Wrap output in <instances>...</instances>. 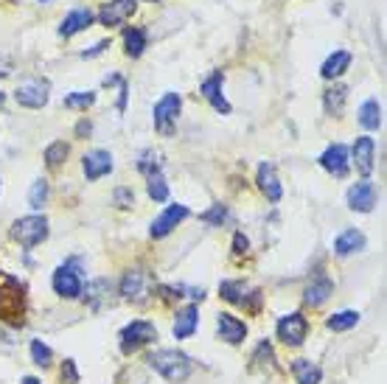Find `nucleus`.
<instances>
[{"label": "nucleus", "mask_w": 387, "mask_h": 384, "mask_svg": "<svg viewBox=\"0 0 387 384\" xmlns=\"http://www.w3.org/2000/svg\"><path fill=\"white\" fill-rule=\"evenodd\" d=\"M185 216H188V208H185V205H168V208L157 216L155 222H152V231H149L152 233V238H163V235H168V233L174 231Z\"/></svg>", "instance_id": "12"}, {"label": "nucleus", "mask_w": 387, "mask_h": 384, "mask_svg": "<svg viewBox=\"0 0 387 384\" xmlns=\"http://www.w3.org/2000/svg\"><path fill=\"white\" fill-rule=\"evenodd\" d=\"M40 3H48V0H40Z\"/></svg>", "instance_id": "44"}, {"label": "nucleus", "mask_w": 387, "mask_h": 384, "mask_svg": "<svg viewBox=\"0 0 387 384\" xmlns=\"http://www.w3.org/2000/svg\"><path fill=\"white\" fill-rule=\"evenodd\" d=\"M155 337H157V328L152 322L135 320V322H129V325L121 331V351H124V354H135L138 348L149 345Z\"/></svg>", "instance_id": "4"}, {"label": "nucleus", "mask_w": 387, "mask_h": 384, "mask_svg": "<svg viewBox=\"0 0 387 384\" xmlns=\"http://www.w3.org/2000/svg\"><path fill=\"white\" fill-rule=\"evenodd\" d=\"M331 292H334V284L328 278H317L306 286V303L309 306H323L331 298Z\"/></svg>", "instance_id": "22"}, {"label": "nucleus", "mask_w": 387, "mask_h": 384, "mask_svg": "<svg viewBox=\"0 0 387 384\" xmlns=\"http://www.w3.org/2000/svg\"><path fill=\"white\" fill-rule=\"evenodd\" d=\"M54 292L59 298H68V301H74V298L81 295V278H79L76 261H68V264H62L54 272Z\"/></svg>", "instance_id": "6"}, {"label": "nucleus", "mask_w": 387, "mask_h": 384, "mask_svg": "<svg viewBox=\"0 0 387 384\" xmlns=\"http://www.w3.org/2000/svg\"><path fill=\"white\" fill-rule=\"evenodd\" d=\"M320 165L334 177H345L348 168H351V152L342 144H331L325 152L320 154Z\"/></svg>", "instance_id": "8"}, {"label": "nucleus", "mask_w": 387, "mask_h": 384, "mask_svg": "<svg viewBox=\"0 0 387 384\" xmlns=\"http://www.w3.org/2000/svg\"><path fill=\"white\" fill-rule=\"evenodd\" d=\"M348 205H351V211L371 214L374 205H376V185H374L371 180H362V182L351 185V191H348Z\"/></svg>", "instance_id": "9"}, {"label": "nucleus", "mask_w": 387, "mask_h": 384, "mask_svg": "<svg viewBox=\"0 0 387 384\" xmlns=\"http://www.w3.org/2000/svg\"><path fill=\"white\" fill-rule=\"evenodd\" d=\"M81 168H84V177H87V180H98V177H104V174L112 171V154L104 152V149L87 152L84 154Z\"/></svg>", "instance_id": "13"}, {"label": "nucleus", "mask_w": 387, "mask_h": 384, "mask_svg": "<svg viewBox=\"0 0 387 384\" xmlns=\"http://www.w3.org/2000/svg\"><path fill=\"white\" fill-rule=\"evenodd\" d=\"M93 20H96V14H93V8H74L65 20H62V25H59V34L62 37H74L79 31H84V28H90L93 25Z\"/></svg>", "instance_id": "16"}, {"label": "nucleus", "mask_w": 387, "mask_h": 384, "mask_svg": "<svg viewBox=\"0 0 387 384\" xmlns=\"http://www.w3.org/2000/svg\"><path fill=\"white\" fill-rule=\"evenodd\" d=\"M62 382H65V384H79L76 362H74V359H68V362L62 365Z\"/></svg>", "instance_id": "38"}, {"label": "nucleus", "mask_w": 387, "mask_h": 384, "mask_svg": "<svg viewBox=\"0 0 387 384\" xmlns=\"http://www.w3.org/2000/svg\"><path fill=\"white\" fill-rule=\"evenodd\" d=\"M197 322H200V311H197V306H185L180 314H177V320H174V337H177V339L191 337V334L197 331Z\"/></svg>", "instance_id": "20"}, {"label": "nucleus", "mask_w": 387, "mask_h": 384, "mask_svg": "<svg viewBox=\"0 0 387 384\" xmlns=\"http://www.w3.org/2000/svg\"><path fill=\"white\" fill-rule=\"evenodd\" d=\"M48 90H51V84H48L45 78H28L25 84H20V87H17L14 98H17V104H20V107H28V110H42V107L48 104Z\"/></svg>", "instance_id": "5"}, {"label": "nucleus", "mask_w": 387, "mask_h": 384, "mask_svg": "<svg viewBox=\"0 0 387 384\" xmlns=\"http://www.w3.org/2000/svg\"><path fill=\"white\" fill-rule=\"evenodd\" d=\"M149 365L168 382H185L191 373V359L180 351H155L149 356Z\"/></svg>", "instance_id": "1"}, {"label": "nucleus", "mask_w": 387, "mask_h": 384, "mask_svg": "<svg viewBox=\"0 0 387 384\" xmlns=\"http://www.w3.org/2000/svg\"><path fill=\"white\" fill-rule=\"evenodd\" d=\"M292 371H295L298 384H320V379H323V371L314 362H309V359H295Z\"/></svg>", "instance_id": "25"}, {"label": "nucleus", "mask_w": 387, "mask_h": 384, "mask_svg": "<svg viewBox=\"0 0 387 384\" xmlns=\"http://www.w3.org/2000/svg\"><path fill=\"white\" fill-rule=\"evenodd\" d=\"M68 144L65 141H57V144H51L48 149H45V163L51 165V168H59L62 163H65V157H68Z\"/></svg>", "instance_id": "31"}, {"label": "nucleus", "mask_w": 387, "mask_h": 384, "mask_svg": "<svg viewBox=\"0 0 387 384\" xmlns=\"http://www.w3.org/2000/svg\"><path fill=\"white\" fill-rule=\"evenodd\" d=\"M121 295L127 301H144L146 298V275L141 269H129L121 281Z\"/></svg>", "instance_id": "18"}, {"label": "nucleus", "mask_w": 387, "mask_h": 384, "mask_svg": "<svg viewBox=\"0 0 387 384\" xmlns=\"http://www.w3.org/2000/svg\"><path fill=\"white\" fill-rule=\"evenodd\" d=\"M222 71H216V74H211V76L202 81V95L211 101V107L216 110V112H222V115H228L231 112V101L225 98V93H222Z\"/></svg>", "instance_id": "11"}, {"label": "nucleus", "mask_w": 387, "mask_h": 384, "mask_svg": "<svg viewBox=\"0 0 387 384\" xmlns=\"http://www.w3.org/2000/svg\"><path fill=\"white\" fill-rule=\"evenodd\" d=\"M124 51H127V57H132V59H138L141 54H144V48H146V31L144 28H127L124 31Z\"/></svg>", "instance_id": "24"}, {"label": "nucleus", "mask_w": 387, "mask_h": 384, "mask_svg": "<svg viewBox=\"0 0 387 384\" xmlns=\"http://www.w3.org/2000/svg\"><path fill=\"white\" fill-rule=\"evenodd\" d=\"M93 101H96V93H90V90H79V93L65 95V107L68 110H87Z\"/></svg>", "instance_id": "32"}, {"label": "nucleus", "mask_w": 387, "mask_h": 384, "mask_svg": "<svg viewBox=\"0 0 387 384\" xmlns=\"http://www.w3.org/2000/svg\"><path fill=\"white\" fill-rule=\"evenodd\" d=\"M11 71H14V65H11V59H6V57H0V78H3V76H11Z\"/></svg>", "instance_id": "41"}, {"label": "nucleus", "mask_w": 387, "mask_h": 384, "mask_svg": "<svg viewBox=\"0 0 387 384\" xmlns=\"http://www.w3.org/2000/svg\"><path fill=\"white\" fill-rule=\"evenodd\" d=\"M3 98H6V95H3V93H0V107H3Z\"/></svg>", "instance_id": "43"}, {"label": "nucleus", "mask_w": 387, "mask_h": 384, "mask_svg": "<svg viewBox=\"0 0 387 384\" xmlns=\"http://www.w3.org/2000/svg\"><path fill=\"white\" fill-rule=\"evenodd\" d=\"M31 359H34L40 368H48L51 359H54V354H51V348H48L42 339H34V342H31Z\"/></svg>", "instance_id": "33"}, {"label": "nucleus", "mask_w": 387, "mask_h": 384, "mask_svg": "<svg viewBox=\"0 0 387 384\" xmlns=\"http://www.w3.org/2000/svg\"><path fill=\"white\" fill-rule=\"evenodd\" d=\"M247 247H250V241L244 238V233H236V238H233V252H236V255H244Z\"/></svg>", "instance_id": "39"}, {"label": "nucleus", "mask_w": 387, "mask_h": 384, "mask_svg": "<svg viewBox=\"0 0 387 384\" xmlns=\"http://www.w3.org/2000/svg\"><path fill=\"white\" fill-rule=\"evenodd\" d=\"M180 110H183V98H180V93H166V95L157 101L155 115H152V118H155V129L160 132V135H171Z\"/></svg>", "instance_id": "3"}, {"label": "nucleus", "mask_w": 387, "mask_h": 384, "mask_svg": "<svg viewBox=\"0 0 387 384\" xmlns=\"http://www.w3.org/2000/svg\"><path fill=\"white\" fill-rule=\"evenodd\" d=\"M135 8H138V0H110L98 11V20L101 25H121L127 17H132Z\"/></svg>", "instance_id": "10"}, {"label": "nucleus", "mask_w": 387, "mask_h": 384, "mask_svg": "<svg viewBox=\"0 0 387 384\" xmlns=\"http://www.w3.org/2000/svg\"><path fill=\"white\" fill-rule=\"evenodd\" d=\"M219 292H222V298L231 301V303H238V306L247 303V286H244L241 281H222Z\"/></svg>", "instance_id": "27"}, {"label": "nucleus", "mask_w": 387, "mask_h": 384, "mask_svg": "<svg viewBox=\"0 0 387 384\" xmlns=\"http://www.w3.org/2000/svg\"><path fill=\"white\" fill-rule=\"evenodd\" d=\"M359 322V314L357 311H340V314H331L328 317V328L331 331H348Z\"/></svg>", "instance_id": "29"}, {"label": "nucleus", "mask_w": 387, "mask_h": 384, "mask_svg": "<svg viewBox=\"0 0 387 384\" xmlns=\"http://www.w3.org/2000/svg\"><path fill=\"white\" fill-rule=\"evenodd\" d=\"M23 384H40V379H34V376H25V379H23Z\"/></svg>", "instance_id": "42"}, {"label": "nucleus", "mask_w": 387, "mask_h": 384, "mask_svg": "<svg viewBox=\"0 0 387 384\" xmlns=\"http://www.w3.org/2000/svg\"><path fill=\"white\" fill-rule=\"evenodd\" d=\"M255 362H267V368H272L275 354H272V348H270L267 342H261V345H258V351H255Z\"/></svg>", "instance_id": "37"}, {"label": "nucleus", "mask_w": 387, "mask_h": 384, "mask_svg": "<svg viewBox=\"0 0 387 384\" xmlns=\"http://www.w3.org/2000/svg\"><path fill=\"white\" fill-rule=\"evenodd\" d=\"M306 331H309V322H306V317L298 314V311L281 317V322H278V337H281L287 345H292V348L306 339Z\"/></svg>", "instance_id": "7"}, {"label": "nucleus", "mask_w": 387, "mask_h": 384, "mask_svg": "<svg viewBox=\"0 0 387 384\" xmlns=\"http://www.w3.org/2000/svg\"><path fill=\"white\" fill-rule=\"evenodd\" d=\"M104 48H110V40H101V42H96V45H93L90 51H84L81 57H84V59H90V57H98V54H101Z\"/></svg>", "instance_id": "40"}, {"label": "nucleus", "mask_w": 387, "mask_h": 384, "mask_svg": "<svg viewBox=\"0 0 387 384\" xmlns=\"http://www.w3.org/2000/svg\"><path fill=\"white\" fill-rule=\"evenodd\" d=\"M359 124L365 129H379L382 127V104L376 98H368L362 107H359Z\"/></svg>", "instance_id": "23"}, {"label": "nucleus", "mask_w": 387, "mask_h": 384, "mask_svg": "<svg viewBox=\"0 0 387 384\" xmlns=\"http://www.w3.org/2000/svg\"><path fill=\"white\" fill-rule=\"evenodd\" d=\"M45 202H48V182H45V180H34V185H31V191H28V205H31L34 211H40Z\"/></svg>", "instance_id": "30"}, {"label": "nucleus", "mask_w": 387, "mask_h": 384, "mask_svg": "<svg viewBox=\"0 0 387 384\" xmlns=\"http://www.w3.org/2000/svg\"><path fill=\"white\" fill-rule=\"evenodd\" d=\"M258 188L267 194L270 202H278L284 197V188H281V182L275 177V165L272 163H261L258 165Z\"/></svg>", "instance_id": "15"}, {"label": "nucleus", "mask_w": 387, "mask_h": 384, "mask_svg": "<svg viewBox=\"0 0 387 384\" xmlns=\"http://www.w3.org/2000/svg\"><path fill=\"white\" fill-rule=\"evenodd\" d=\"M216 328H219V337L225 342H231V345H238L244 339V334H247V325L238 317H233V314H219Z\"/></svg>", "instance_id": "19"}, {"label": "nucleus", "mask_w": 387, "mask_h": 384, "mask_svg": "<svg viewBox=\"0 0 387 384\" xmlns=\"http://www.w3.org/2000/svg\"><path fill=\"white\" fill-rule=\"evenodd\" d=\"M365 233L357 231V228H348V231H342L337 238H334V252L337 255H351V252H359V250H365Z\"/></svg>", "instance_id": "17"}, {"label": "nucleus", "mask_w": 387, "mask_h": 384, "mask_svg": "<svg viewBox=\"0 0 387 384\" xmlns=\"http://www.w3.org/2000/svg\"><path fill=\"white\" fill-rule=\"evenodd\" d=\"M138 168L149 177L152 171H160V154L155 152V149H146V152H141V157H138Z\"/></svg>", "instance_id": "34"}, {"label": "nucleus", "mask_w": 387, "mask_h": 384, "mask_svg": "<svg viewBox=\"0 0 387 384\" xmlns=\"http://www.w3.org/2000/svg\"><path fill=\"white\" fill-rule=\"evenodd\" d=\"M11 238L20 241L23 247H37L48 238V219L45 216H23L11 225Z\"/></svg>", "instance_id": "2"}, {"label": "nucleus", "mask_w": 387, "mask_h": 384, "mask_svg": "<svg viewBox=\"0 0 387 384\" xmlns=\"http://www.w3.org/2000/svg\"><path fill=\"white\" fill-rule=\"evenodd\" d=\"M112 199H115L118 208H132V205H135V194H132L129 188H115Z\"/></svg>", "instance_id": "36"}, {"label": "nucleus", "mask_w": 387, "mask_h": 384, "mask_svg": "<svg viewBox=\"0 0 387 384\" xmlns=\"http://www.w3.org/2000/svg\"><path fill=\"white\" fill-rule=\"evenodd\" d=\"M348 68H351V54H348V51H334V54L323 62V71H320V74L325 78H340Z\"/></svg>", "instance_id": "21"}, {"label": "nucleus", "mask_w": 387, "mask_h": 384, "mask_svg": "<svg viewBox=\"0 0 387 384\" xmlns=\"http://www.w3.org/2000/svg\"><path fill=\"white\" fill-rule=\"evenodd\" d=\"M146 180H149V185H146V188H149V197H152L155 202H166V199H168V185H166V177H163L160 171H152Z\"/></svg>", "instance_id": "28"}, {"label": "nucleus", "mask_w": 387, "mask_h": 384, "mask_svg": "<svg viewBox=\"0 0 387 384\" xmlns=\"http://www.w3.org/2000/svg\"><path fill=\"white\" fill-rule=\"evenodd\" d=\"M200 219H202V222H208V225H222V222L228 219V208H225V205H214V208H211V211H205Z\"/></svg>", "instance_id": "35"}, {"label": "nucleus", "mask_w": 387, "mask_h": 384, "mask_svg": "<svg viewBox=\"0 0 387 384\" xmlns=\"http://www.w3.org/2000/svg\"><path fill=\"white\" fill-rule=\"evenodd\" d=\"M345 95H348V90H345L342 84H334L331 90H325V95H323V104H325V112L337 118V115L342 112V107H345Z\"/></svg>", "instance_id": "26"}, {"label": "nucleus", "mask_w": 387, "mask_h": 384, "mask_svg": "<svg viewBox=\"0 0 387 384\" xmlns=\"http://www.w3.org/2000/svg\"><path fill=\"white\" fill-rule=\"evenodd\" d=\"M374 154H376V144H374V138H368V135H362V138H357V144H354V163H357V168L368 177L371 171H374Z\"/></svg>", "instance_id": "14"}]
</instances>
